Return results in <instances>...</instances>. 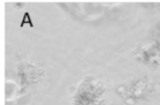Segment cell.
<instances>
[{"mask_svg": "<svg viewBox=\"0 0 160 105\" xmlns=\"http://www.w3.org/2000/svg\"><path fill=\"white\" fill-rule=\"evenodd\" d=\"M99 97V90L95 85H89V89L81 90L78 95V99H81L79 104L80 105H93L95 103L96 98Z\"/></svg>", "mask_w": 160, "mask_h": 105, "instance_id": "obj_1", "label": "cell"}]
</instances>
